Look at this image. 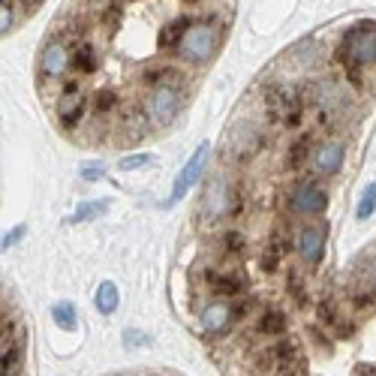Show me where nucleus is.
Masks as SVG:
<instances>
[{"label": "nucleus", "mask_w": 376, "mask_h": 376, "mask_svg": "<svg viewBox=\"0 0 376 376\" xmlns=\"http://www.w3.org/2000/svg\"><path fill=\"white\" fill-rule=\"evenodd\" d=\"M262 147H265V135H262V130H256L253 123H238V127H232L229 135H226V157L238 166L256 159L262 154Z\"/></svg>", "instance_id": "5"}, {"label": "nucleus", "mask_w": 376, "mask_h": 376, "mask_svg": "<svg viewBox=\"0 0 376 376\" xmlns=\"http://www.w3.org/2000/svg\"><path fill=\"white\" fill-rule=\"evenodd\" d=\"M102 175H106V169H102L99 163H90V166H82V178H85V181H99Z\"/></svg>", "instance_id": "30"}, {"label": "nucleus", "mask_w": 376, "mask_h": 376, "mask_svg": "<svg viewBox=\"0 0 376 376\" xmlns=\"http://www.w3.org/2000/svg\"><path fill=\"white\" fill-rule=\"evenodd\" d=\"M217 45H220V30L211 28L208 21H199V25L187 28V33L175 45V54L187 63H205V61L214 58Z\"/></svg>", "instance_id": "3"}, {"label": "nucleus", "mask_w": 376, "mask_h": 376, "mask_svg": "<svg viewBox=\"0 0 376 376\" xmlns=\"http://www.w3.org/2000/svg\"><path fill=\"white\" fill-rule=\"evenodd\" d=\"M289 205H292L295 214H319L328 205V196H325V190H319L316 184L307 181V184H301L298 190L292 193Z\"/></svg>", "instance_id": "13"}, {"label": "nucleus", "mask_w": 376, "mask_h": 376, "mask_svg": "<svg viewBox=\"0 0 376 376\" xmlns=\"http://www.w3.org/2000/svg\"><path fill=\"white\" fill-rule=\"evenodd\" d=\"M208 142H202L199 147H196V154H193L190 159H187V166L181 169V175H178V181H175V187H172V196H169V205L172 202H181L190 193V187L199 181V175H202V166H205V157H208Z\"/></svg>", "instance_id": "10"}, {"label": "nucleus", "mask_w": 376, "mask_h": 376, "mask_svg": "<svg viewBox=\"0 0 376 376\" xmlns=\"http://www.w3.org/2000/svg\"><path fill=\"white\" fill-rule=\"evenodd\" d=\"M115 106H118V94L111 87H102V90L94 94V111H97V115H109Z\"/></svg>", "instance_id": "25"}, {"label": "nucleus", "mask_w": 376, "mask_h": 376, "mask_svg": "<svg viewBox=\"0 0 376 376\" xmlns=\"http://www.w3.org/2000/svg\"><path fill=\"white\" fill-rule=\"evenodd\" d=\"M274 356V373H307V361L301 358V349L295 340H280L271 349Z\"/></svg>", "instance_id": "12"}, {"label": "nucleus", "mask_w": 376, "mask_h": 376, "mask_svg": "<svg viewBox=\"0 0 376 376\" xmlns=\"http://www.w3.org/2000/svg\"><path fill=\"white\" fill-rule=\"evenodd\" d=\"M259 332H262V334L277 337V334L286 332V319H283V313H280V310H268V313H262V319H259Z\"/></svg>", "instance_id": "21"}, {"label": "nucleus", "mask_w": 376, "mask_h": 376, "mask_svg": "<svg viewBox=\"0 0 376 376\" xmlns=\"http://www.w3.org/2000/svg\"><path fill=\"white\" fill-rule=\"evenodd\" d=\"M193 25V21L187 18V16H181V18H175L172 21V25H166L163 28V33H159V49H175V45L181 42V37H184V33H187V28Z\"/></svg>", "instance_id": "19"}, {"label": "nucleus", "mask_w": 376, "mask_h": 376, "mask_svg": "<svg viewBox=\"0 0 376 376\" xmlns=\"http://www.w3.org/2000/svg\"><path fill=\"white\" fill-rule=\"evenodd\" d=\"M373 211H376V184H368V190L361 193V202H358L356 217H358V220H368Z\"/></svg>", "instance_id": "27"}, {"label": "nucleus", "mask_w": 376, "mask_h": 376, "mask_svg": "<svg viewBox=\"0 0 376 376\" xmlns=\"http://www.w3.org/2000/svg\"><path fill=\"white\" fill-rule=\"evenodd\" d=\"M18 4H21V6H25V9H28V13H37V6L42 4V0H18Z\"/></svg>", "instance_id": "36"}, {"label": "nucleus", "mask_w": 376, "mask_h": 376, "mask_svg": "<svg viewBox=\"0 0 376 376\" xmlns=\"http://www.w3.org/2000/svg\"><path fill=\"white\" fill-rule=\"evenodd\" d=\"M229 322H232V307L226 301H217V304H211L202 310V325H205V332H211V334L226 332Z\"/></svg>", "instance_id": "16"}, {"label": "nucleus", "mask_w": 376, "mask_h": 376, "mask_svg": "<svg viewBox=\"0 0 376 376\" xmlns=\"http://www.w3.org/2000/svg\"><path fill=\"white\" fill-rule=\"evenodd\" d=\"M0 344H4L0 370H4V376H13L18 373L21 361H25V325H16L9 334H0Z\"/></svg>", "instance_id": "11"}, {"label": "nucleus", "mask_w": 376, "mask_h": 376, "mask_svg": "<svg viewBox=\"0 0 376 376\" xmlns=\"http://www.w3.org/2000/svg\"><path fill=\"white\" fill-rule=\"evenodd\" d=\"M232 202H238L229 190V181L223 175H214L208 184H205V193H202V205H199V214H202V223L214 229L226 214L232 211Z\"/></svg>", "instance_id": "4"}, {"label": "nucleus", "mask_w": 376, "mask_h": 376, "mask_svg": "<svg viewBox=\"0 0 376 376\" xmlns=\"http://www.w3.org/2000/svg\"><path fill=\"white\" fill-rule=\"evenodd\" d=\"M313 106L319 111V121L334 123L340 115H344V109L349 106V97L337 78H319L313 85Z\"/></svg>", "instance_id": "6"}, {"label": "nucleus", "mask_w": 376, "mask_h": 376, "mask_svg": "<svg viewBox=\"0 0 376 376\" xmlns=\"http://www.w3.org/2000/svg\"><path fill=\"white\" fill-rule=\"evenodd\" d=\"M178 109H181V94L175 90V85H154L151 97H147V106H145L147 118H151L157 127H169V123L175 121Z\"/></svg>", "instance_id": "7"}, {"label": "nucleus", "mask_w": 376, "mask_h": 376, "mask_svg": "<svg viewBox=\"0 0 376 376\" xmlns=\"http://www.w3.org/2000/svg\"><path fill=\"white\" fill-rule=\"evenodd\" d=\"M178 70L175 66H154V70H147L145 73V82L147 85H172V82H178Z\"/></svg>", "instance_id": "24"}, {"label": "nucleus", "mask_w": 376, "mask_h": 376, "mask_svg": "<svg viewBox=\"0 0 376 376\" xmlns=\"http://www.w3.org/2000/svg\"><path fill=\"white\" fill-rule=\"evenodd\" d=\"M334 58L344 63L352 85H361V70L368 63H376V25L373 21H361V25L349 28L346 37L337 45Z\"/></svg>", "instance_id": "1"}, {"label": "nucleus", "mask_w": 376, "mask_h": 376, "mask_svg": "<svg viewBox=\"0 0 376 376\" xmlns=\"http://www.w3.org/2000/svg\"><path fill=\"white\" fill-rule=\"evenodd\" d=\"M109 211V205L106 202H82L75 208V223H87V220H97V217H102V214Z\"/></svg>", "instance_id": "23"}, {"label": "nucleus", "mask_w": 376, "mask_h": 376, "mask_svg": "<svg viewBox=\"0 0 376 376\" xmlns=\"http://www.w3.org/2000/svg\"><path fill=\"white\" fill-rule=\"evenodd\" d=\"M184 4H187V6H193V4H199V0H184Z\"/></svg>", "instance_id": "37"}, {"label": "nucleus", "mask_w": 376, "mask_h": 376, "mask_svg": "<svg viewBox=\"0 0 376 376\" xmlns=\"http://www.w3.org/2000/svg\"><path fill=\"white\" fill-rule=\"evenodd\" d=\"M118 304H121V298H118V286L111 280H106L102 286L97 289V310L99 313H115L118 310Z\"/></svg>", "instance_id": "20"}, {"label": "nucleus", "mask_w": 376, "mask_h": 376, "mask_svg": "<svg viewBox=\"0 0 376 376\" xmlns=\"http://www.w3.org/2000/svg\"><path fill=\"white\" fill-rule=\"evenodd\" d=\"M102 21H106V28H109V30H115V28H118V21H121V9H118V6H109L106 13H102Z\"/></svg>", "instance_id": "32"}, {"label": "nucleus", "mask_w": 376, "mask_h": 376, "mask_svg": "<svg viewBox=\"0 0 376 376\" xmlns=\"http://www.w3.org/2000/svg\"><path fill=\"white\" fill-rule=\"evenodd\" d=\"M310 145H313V135L310 133H304L301 139L292 145V151H289V166L292 169H301L304 166V159L310 157Z\"/></svg>", "instance_id": "22"}, {"label": "nucleus", "mask_w": 376, "mask_h": 376, "mask_svg": "<svg viewBox=\"0 0 376 376\" xmlns=\"http://www.w3.org/2000/svg\"><path fill=\"white\" fill-rule=\"evenodd\" d=\"M0 6H4V21H0V30L9 33V30H13V9H9V0H0Z\"/></svg>", "instance_id": "34"}, {"label": "nucleus", "mask_w": 376, "mask_h": 376, "mask_svg": "<svg viewBox=\"0 0 376 376\" xmlns=\"http://www.w3.org/2000/svg\"><path fill=\"white\" fill-rule=\"evenodd\" d=\"M205 280H208V286L214 295H223V298H229V295H238L244 289V280L238 274H220V271H208L205 274Z\"/></svg>", "instance_id": "17"}, {"label": "nucleus", "mask_w": 376, "mask_h": 376, "mask_svg": "<svg viewBox=\"0 0 376 376\" xmlns=\"http://www.w3.org/2000/svg\"><path fill=\"white\" fill-rule=\"evenodd\" d=\"M280 256H283L280 244H268L265 253H262V271H274L280 265Z\"/></svg>", "instance_id": "28"}, {"label": "nucleus", "mask_w": 376, "mask_h": 376, "mask_svg": "<svg viewBox=\"0 0 376 376\" xmlns=\"http://www.w3.org/2000/svg\"><path fill=\"white\" fill-rule=\"evenodd\" d=\"M70 63H73V54L66 49V37L51 40L40 54V82H45V78H61Z\"/></svg>", "instance_id": "9"}, {"label": "nucleus", "mask_w": 376, "mask_h": 376, "mask_svg": "<svg viewBox=\"0 0 376 376\" xmlns=\"http://www.w3.org/2000/svg\"><path fill=\"white\" fill-rule=\"evenodd\" d=\"M289 292L295 295V298H298V304H304V289H301V277L295 274V271H292V274H289Z\"/></svg>", "instance_id": "33"}, {"label": "nucleus", "mask_w": 376, "mask_h": 376, "mask_svg": "<svg viewBox=\"0 0 376 376\" xmlns=\"http://www.w3.org/2000/svg\"><path fill=\"white\" fill-rule=\"evenodd\" d=\"M51 316H54V322H58L61 328H75V307L70 304V301H61V304H54V310H51Z\"/></svg>", "instance_id": "26"}, {"label": "nucleus", "mask_w": 376, "mask_h": 376, "mask_svg": "<svg viewBox=\"0 0 376 376\" xmlns=\"http://www.w3.org/2000/svg\"><path fill=\"white\" fill-rule=\"evenodd\" d=\"M344 154H346V147L340 145V142H325V145H319L316 151H313V169H316V175H334L340 166H344Z\"/></svg>", "instance_id": "14"}, {"label": "nucleus", "mask_w": 376, "mask_h": 376, "mask_svg": "<svg viewBox=\"0 0 376 376\" xmlns=\"http://www.w3.org/2000/svg\"><path fill=\"white\" fill-rule=\"evenodd\" d=\"M147 163H151V157H147V154H133V157H123L118 163V169H121V172H133V169H142Z\"/></svg>", "instance_id": "29"}, {"label": "nucleus", "mask_w": 376, "mask_h": 376, "mask_svg": "<svg viewBox=\"0 0 376 376\" xmlns=\"http://www.w3.org/2000/svg\"><path fill=\"white\" fill-rule=\"evenodd\" d=\"M322 247H325V226H304L301 235H298V250L301 256L316 265L322 259Z\"/></svg>", "instance_id": "15"}, {"label": "nucleus", "mask_w": 376, "mask_h": 376, "mask_svg": "<svg viewBox=\"0 0 376 376\" xmlns=\"http://www.w3.org/2000/svg\"><path fill=\"white\" fill-rule=\"evenodd\" d=\"M85 4H87L90 9H97V13H106V9L111 6V0H85Z\"/></svg>", "instance_id": "35"}, {"label": "nucleus", "mask_w": 376, "mask_h": 376, "mask_svg": "<svg viewBox=\"0 0 376 376\" xmlns=\"http://www.w3.org/2000/svg\"><path fill=\"white\" fill-rule=\"evenodd\" d=\"M265 118L268 123H283L295 130L304 118V97L292 85H268L265 87Z\"/></svg>", "instance_id": "2"}, {"label": "nucleus", "mask_w": 376, "mask_h": 376, "mask_svg": "<svg viewBox=\"0 0 376 376\" xmlns=\"http://www.w3.org/2000/svg\"><path fill=\"white\" fill-rule=\"evenodd\" d=\"M73 66L82 75H90L99 70V58H97V49L90 42H75V51H73Z\"/></svg>", "instance_id": "18"}, {"label": "nucleus", "mask_w": 376, "mask_h": 376, "mask_svg": "<svg viewBox=\"0 0 376 376\" xmlns=\"http://www.w3.org/2000/svg\"><path fill=\"white\" fill-rule=\"evenodd\" d=\"M85 111H87V97L82 94V87H78V82H66L63 94L58 99V121L66 130H73V127L82 123Z\"/></svg>", "instance_id": "8"}, {"label": "nucleus", "mask_w": 376, "mask_h": 376, "mask_svg": "<svg viewBox=\"0 0 376 376\" xmlns=\"http://www.w3.org/2000/svg\"><path fill=\"white\" fill-rule=\"evenodd\" d=\"M25 232H28V226H16V229L9 232V235H4V250H9L13 244H18L21 238H25Z\"/></svg>", "instance_id": "31"}]
</instances>
